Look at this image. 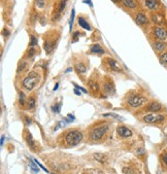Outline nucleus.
Returning a JSON list of instances; mask_svg holds the SVG:
<instances>
[{"mask_svg":"<svg viewBox=\"0 0 167 174\" xmlns=\"http://www.w3.org/2000/svg\"><path fill=\"white\" fill-rule=\"evenodd\" d=\"M34 162H35V164H36L37 166H39V167H40V168H41V169H42V170H45V172H49V171H47V169H45V167H43L42 165H41V164H39V162H38V161H37V160H34Z\"/></svg>","mask_w":167,"mask_h":174,"instance_id":"39","label":"nucleus"},{"mask_svg":"<svg viewBox=\"0 0 167 174\" xmlns=\"http://www.w3.org/2000/svg\"><path fill=\"white\" fill-rule=\"evenodd\" d=\"M109 131V125L107 124H101L98 125L91 130L90 132V139L93 141H99L100 139L103 138V136H105V134Z\"/></svg>","mask_w":167,"mask_h":174,"instance_id":"4","label":"nucleus"},{"mask_svg":"<svg viewBox=\"0 0 167 174\" xmlns=\"http://www.w3.org/2000/svg\"><path fill=\"white\" fill-rule=\"evenodd\" d=\"M136 153H137L138 155H143V154H145V149H143V148L137 149V150H136Z\"/></svg>","mask_w":167,"mask_h":174,"instance_id":"40","label":"nucleus"},{"mask_svg":"<svg viewBox=\"0 0 167 174\" xmlns=\"http://www.w3.org/2000/svg\"><path fill=\"white\" fill-rule=\"evenodd\" d=\"M160 63L162 64L163 66L167 67V52H164L161 54L160 56Z\"/></svg>","mask_w":167,"mask_h":174,"instance_id":"27","label":"nucleus"},{"mask_svg":"<svg viewBox=\"0 0 167 174\" xmlns=\"http://www.w3.org/2000/svg\"><path fill=\"white\" fill-rule=\"evenodd\" d=\"M102 63L103 65H105L106 67L109 68V70L115 71V72H122L123 69L121 67V65L119 64V62L117 60H115L113 58H109V57H106L102 60Z\"/></svg>","mask_w":167,"mask_h":174,"instance_id":"7","label":"nucleus"},{"mask_svg":"<svg viewBox=\"0 0 167 174\" xmlns=\"http://www.w3.org/2000/svg\"><path fill=\"white\" fill-rule=\"evenodd\" d=\"M164 120L165 115L160 114V113H150L142 118V122L147 124H158V123H162Z\"/></svg>","mask_w":167,"mask_h":174,"instance_id":"8","label":"nucleus"},{"mask_svg":"<svg viewBox=\"0 0 167 174\" xmlns=\"http://www.w3.org/2000/svg\"><path fill=\"white\" fill-rule=\"evenodd\" d=\"M113 3H116V4H119L120 2H122V0H111Z\"/></svg>","mask_w":167,"mask_h":174,"instance_id":"41","label":"nucleus"},{"mask_svg":"<svg viewBox=\"0 0 167 174\" xmlns=\"http://www.w3.org/2000/svg\"><path fill=\"white\" fill-rule=\"evenodd\" d=\"M88 87H89V91L92 93L93 95L95 94H97L100 90V86H99V82H96L95 79L93 78H90L88 82Z\"/></svg>","mask_w":167,"mask_h":174,"instance_id":"15","label":"nucleus"},{"mask_svg":"<svg viewBox=\"0 0 167 174\" xmlns=\"http://www.w3.org/2000/svg\"><path fill=\"white\" fill-rule=\"evenodd\" d=\"M134 21H135V23L138 26H147L148 24H149V19H148V17L145 16L142 11L135 12Z\"/></svg>","mask_w":167,"mask_h":174,"instance_id":"11","label":"nucleus"},{"mask_svg":"<svg viewBox=\"0 0 167 174\" xmlns=\"http://www.w3.org/2000/svg\"><path fill=\"white\" fill-rule=\"evenodd\" d=\"M90 54L92 55H97V56H102L105 54V51L102 48L101 45L98 43H94L90 46Z\"/></svg>","mask_w":167,"mask_h":174,"instance_id":"16","label":"nucleus"},{"mask_svg":"<svg viewBox=\"0 0 167 174\" xmlns=\"http://www.w3.org/2000/svg\"><path fill=\"white\" fill-rule=\"evenodd\" d=\"M122 6L127 10H134L137 8L136 0H122Z\"/></svg>","mask_w":167,"mask_h":174,"instance_id":"17","label":"nucleus"},{"mask_svg":"<svg viewBox=\"0 0 167 174\" xmlns=\"http://www.w3.org/2000/svg\"><path fill=\"white\" fill-rule=\"evenodd\" d=\"M36 4L39 8H42L45 6V0H36Z\"/></svg>","mask_w":167,"mask_h":174,"instance_id":"36","label":"nucleus"},{"mask_svg":"<svg viewBox=\"0 0 167 174\" xmlns=\"http://www.w3.org/2000/svg\"><path fill=\"white\" fill-rule=\"evenodd\" d=\"M152 21H153V23L157 24V25H161L164 22L163 15L161 12H155V14L152 15Z\"/></svg>","mask_w":167,"mask_h":174,"instance_id":"21","label":"nucleus"},{"mask_svg":"<svg viewBox=\"0 0 167 174\" xmlns=\"http://www.w3.org/2000/svg\"><path fill=\"white\" fill-rule=\"evenodd\" d=\"M102 89L103 91L109 94V95H113L116 93V89H115V85H113V82L111 80V77L105 76L103 78V82H102Z\"/></svg>","mask_w":167,"mask_h":174,"instance_id":"9","label":"nucleus"},{"mask_svg":"<svg viewBox=\"0 0 167 174\" xmlns=\"http://www.w3.org/2000/svg\"><path fill=\"white\" fill-rule=\"evenodd\" d=\"M36 54V48H33V46H29L26 52V58H32L34 55Z\"/></svg>","mask_w":167,"mask_h":174,"instance_id":"24","label":"nucleus"},{"mask_svg":"<svg viewBox=\"0 0 167 174\" xmlns=\"http://www.w3.org/2000/svg\"><path fill=\"white\" fill-rule=\"evenodd\" d=\"M26 140H27V143H28V145H29V147H31L33 150H36L37 143L33 140V138H32L31 134L27 133V135H26Z\"/></svg>","mask_w":167,"mask_h":174,"instance_id":"22","label":"nucleus"},{"mask_svg":"<svg viewBox=\"0 0 167 174\" xmlns=\"http://www.w3.org/2000/svg\"><path fill=\"white\" fill-rule=\"evenodd\" d=\"M37 43H38V40H37L36 36L31 34L30 35V40H29V46H33V48H36Z\"/></svg>","mask_w":167,"mask_h":174,"instance_id":"25","label":"nucleus"},{"mask_svg":"<svg viewBox=\"0 0 167 174\" xmlns=\"http://www.w3.org/2000/svg\"><path fill=\"white\" fill-rule=\"evenodd\" d=\"M117 133L119 134V136L123 138H129L132 136V131L129 128L124 126H119L117 128Z\"/></svg>","mask_w":167,"mask_h":174,"instance_id":"13","label":"nucleus"},{"mask_svg":"<svg viewBox=\"0 0 167 174\" xmlns=\"http://www.w3.org/2000/svg\"><path fill=\"white\" fill-rule=\"evenodd\" d=\"M94 158L96 159L98 162H100V163H105V161H106V157L102 154H95Z\"/></svg>","mask_w":167,"mask_h":174,"instance_id":"28","label":"nucleus"},{"mask_svg":"<svg viewBox=\"0 0 167 174\" xmlns=\"http://www.w3.org/2000/svg\"><path fill=\"white\" fill-rule=\"evenodd\" d=\"M35 104H36V99H35V97L31 96V97H30L29 99H28V101H27L28 109H33L34 107H35Z\"/></svg>","mask_w":167,"mask_h":174,"instance_id":"23","label":"nucleus"},{"mask_svg":"<svg viewBox=\"0 0 167 174\" xmlns=\"http://www.w3.org/2000/svg\"><path fill=\"white\" fill-rule=\"evenodd\" d=\"M30 168L32 169V172H33V173H37V172H38V168L34 165L33 162H30Z\"/></svg>","mask_w":167,"mask_h":174,"instance_id":"34","label":"nucleus"},{"mask_svg":"<svg viewBox=\"0 0 167 174\" xmlns=\"http://www.w3.org/2000/svg\"><path fill=\"white\" fill-rule=\"evenodd\" d=\"M74 69L79 75H85L87 72V65L84 61H77L74 63Z\"/></svg>","mask_w":167,"mask_h":174,"instance_id":"12","label":"nucleus"},{"mask_svg":"<svg viewBox=\"0 0 167 174\" xmlns=\"http://www.w3.org/2000/svg\"><path fill=\"white\" fill-rule=\"evenodd\" d=\"M67 4H68V0H59L58 2L56 3V6L54 7V10H53L52 14V22L56 23L61 19L62 14L65 10Z\"/></svg>","mask_w":167,"mask_h":174,"instance_id":"6","label":"nucleus"},{"mask_svg":"<svg viewBox=\"0 0 167 174\" xmlns=\"http://www.w3.org/2000/svg\"><path fill=\"white\" fill-rule=\"evenodd\" d=\"M145 5L148 9L155 11L160 7V2L159 0H145Z\"/></svg>","mask_w":167,"mask_h":174,"instance_id":"18","label":"nucleus"},{"mask_svg":"<svg viewBox=\"0 0 167 174\" xmlns=\"http://www.w3.org/2000/svg\"><path fill=\"white\" fill-rule=\"evenodd\" d=\"M157 174H160V172H159V171H158V172H157Z\"/></svg>","mask_w":167,"mask_h":174,"instance_id":"45","label":"nucleus"},{"mask_svg":"<svg viewBox=\"0 0 167 174\" xmlns=\"http://www.w3.org/2000/svg\"><path fill=\"white\" fill-rule=\"evenodd\" d=\"M37 19H38V14L36 11H32V14H30V21L32 24H35L37 22Z\"/></svg>","mask_w":167,"mask_h":174,"instance_id":"30","label":"nucleus"},{"mask_svg":"<svg viewBox=\"0 0 167 174\" xmlns=\"http://www.w3.org/2000/svg\"><path fill=\"white\" fill-rule=\"evenodd\" d=\"M77 24L79 25V27H81L85 30H88V31L92 30V27H91L90 23H89L88 21H87V19L83 16L79 17V19H77Z\"/></svg>","mask_w":167,"mask_h":174,"instance_id":"20","label":"nucleus"},{"mask_svg":"<svg viewBox=\"0 0 167 174\" xmlns=\"http://www.w3.org/2000/svg\"><path fill=\"white\" fill-rule=\"evenodd\" d=\"M41 79V75L39 72H37L36 70H31L23 79L22 86L23 88L27 91H32L37 85L39 84Z\"/></svg>","mask_w":167,"mask_h":174,"instance_id":"2","label":"nucleus"},{"mask_svg":"<svg viewBox=\"0 0 167 174\" xmlns=\"http://www.w3.org/2000/svg\"><path fill=\"white\" fill-rule=\"evenodd\" d=\"M104 116H113V118H116L118 120H121V116H119L117 114H113V113H107V114H104Z\"/></svg>","mask_w":167,"mask_h":174,"instance_id":"38","label":"nucleus"},{"mask_svg":"<svg viewBox=\"0 0 167 174\" xmlns=\"http://www.w3.org/2000/svg\"><path fill=\"white\" fill-rule=\"evenodd\" d=\"M145 109L148 111H151V112H159V111H161L163 109V106L160 102L153 101L151 103H149V105H148Z\"/></svg>","mask_w":167,"mask_h":174,"instance_id":"14","label":"nucleus"},{"mask_svg":"<svg viewBox=\"0 0 167 174\" xmlns=\"http://www.w3.org/2000/svg\"><path fill=\"white\" fill-rule=\"evenodd\" d=\"M59 38H60V33L57 30L49 31L43 35V49L47 55H51L54 52Z\"/></svg>","mask_w":167,"mask_h":174,"instance_id":"1","label":"nucleus"},{"mask_svg":"<svg viewBox=\"0 0 167 174\" xmlns=\"http://www.w3.org/2000/svg\"><path fill=\"white\" fill-rule=\"evenodd\" d=\"M74 93L77 94V95H79V96H81V93L79 92V91H77V90H74Z\"/></svg>","mask_w":167,"mask_h":174,"instance_id":"43","label":"nucleus"},{"mask_svg":"<svg viewBox=\"0 0 167 174\" xmlns=\"http://www.w3.org/2000/svg\"><path fill=\"white\" fill-rule=\"evenodd\" d=\"M166 48H167V44L164 41L156 40L155 42H153V49L158 53H163L166 50Z\"/></svg>","mask_w":167,"mask_h":174,"instance_id":"19","label":"nucleus"},{"mask_svg":"<svg viewBox=\"0 0 167 174\" xmlns=\"http://www.w3.org/2000/svg\"><path fill=\"white\" fill-rule=\"evenodd\" d=\"M162 162H163V164H164V165L167 167V153L163 154V156H162Z\"/></svg>","mask_w":167,"mask_h":174,"instance_id":"37","label":"nucleus"},{"mask_svg":"<svg viewBox=\"0 0 167 174\" xmlns=\"http://www.w3.org/2000/svg\"><path fill=\"white\" fill-rule=\"evenodd\" d=\"M2 35L5 37V38L9 37V35H10V32H9V30L7 29V28H4V29L2 30Z\"/></svg>","mask_w":167,"mask_h":174,"instance_id":"35","label":"nucleus"},{"mask_svg":"<svg viewBox=\"0 0 167 174\" xmlns=\"http://www.w3.org/2000/svg\"><path fill=\"white\" fill-rule=\"evenodd\" d=\"M26 67H27V62L26 61H20V63H19V65H18V68H17V72L18 73L22 72V71L25 70Z\"/></svg>","mask_w":167,"mask_h":174,"instance_id":"26","label":"nucleus"},{"mask_svg":"<svg viewBox=\"0 0 167 174\" xmlns=\"http://www.w3.org/2000/svg\"><path fill=\"white\" fill-rule=\"evenodd\" d=\"M148 102V98L138 93H132L127 98V104L132 108H138L143 106Z\"/></svg>","mask_w":167,"mask_h":174,"instance_id":"3","label":"nucleus"},{"mask_svg":"<svg viewBox=\"0 0 167 174\" xmlns=\"http://www.w3.org/2000/svg\"><path fill=\"white\" fill-rule=\"evenodd\" d=\"M83 140V134L77 130H70L65 134V142L67 145L74 146Z\"/></svg>","mask_w":167,"mask_h":174,"instance_id":"5","label":"nucleus"},{"mask_svg":"<svg viewBox=\"0 0 167 174\" xmlns=\"http://www.w3.org/2000/svg\"><path fill=\"white\" fill-rule=\"evenodd\" d=\"M153 35L157 40L164 41L167 39V30L161 26H156L153 28Z\"/></svg>","mask_w":167,"mask_h":174,"instance_id":"10","label":"nucleus"},{"mask_svg":"<svg viewBox=\"0 0 167 174\" xmlns=\"http://www.w3.org/2000/svg\"><path fill=\"white\" fill-rule=\"evenodd\" d=\"M74 17H75V10H74V8H73L72 11H71V16H70V20H69L70 33H71V31H72V26H73V21H74Z\"/></svg>","mask_w":167,"mask_h":174,"instance_id":"29","label":"nucleus"},{"mask_svg":"<svg viewBox=\"0 0 167 174\" xmlns=\"http://www.w3.org/2000/svg\"><path fill=\"white\" fill-rule=\"evenodd\" d=\"M58 87H59V84H58V82H57V84H56V86H55V88H54V91L58 90Z\"/></svg>","mask_w":167,"mask_h":174,"instance_id":"44","label":"nucleus"},{"mask_svg":"<svg viewBox=\"0 0 167 174\" xmlns=\"http://www.w3.org/2000/svg\"><path fill=\"white\" fill-rule=\"evenodd\" d=\"M72 42H75V41L77 40V39L79 38V31H75L72 33Z\"/></svg>","mask_w":167,"mask_h":174,"instance_id":"33","label":"nucleus"},{"mask_svg":"<svg viewBox=\"0 0 167 174\" xmlns=\"http://www.w3.org/2000/svg\"><path fill=\"white\" fill-rule=\"evenodd\" d=\"M60 107H61V104L56 103L55 105H53V106H52V110L54 111V112H56V113H59V112H60Z\"/></svg>","mask_w":167,"mask_h":174,"instance_id":"32","label":"nucleus"},{"mask_svg":"<svg viewBox=\"0 0 167 174\" xmlns=\"http://www.w3.org/2000/svg\"><path fill=\"white\" fill-rule=\"evenodd\" d=\"M4 138L5 136H1V145H3V143H4Z\"/></svg>","mask_w":167,"mask_h":174,"instance_id":"42","label":"nucleus"},{"mask_svg":"<svg viewBox=\"0 0 167 174\" xmlns=\"http://www.w3.org/2000/svg\"><path fill=\"white\" fill-rule=\"evenodd\" d=\"M19 103L21 105H25L26 104V95L23 92L20 93V96H19Z\"/></svg>","mask_w":167,"mask_h":174,"instance_id":"31","label":"nucleus"}]
</instances>
